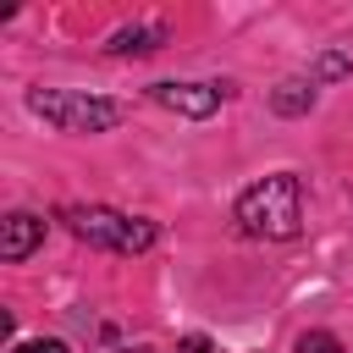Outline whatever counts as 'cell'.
<instances>
[{"instance_id": "obj_2", "label": "cell", "mask_w": 353, "mask_h": 353, "mask_svg": "<svg viewBox=\"0 0 353 353\" xmlns=\"http://www.w3.org/2000/svg\"><path fill=\"white\" fill-rule=\"evenodd\" d=\"M28 110L44 116L55 132H105V127L121 121L116 99H99V94H83V88H33Z\"/></svg>"}, {"instance_id": "obj_1", "label": "cell", "mask_w": 353, "mask_h": 353, "mask_svg": "<svg viewBox=\"0 0 353 353\" xmlns=\"http://www.w3.org/2000/svg\"><path fill=\"white\" fill-rule=\"evenodd\" d=\"M237 226L248 232V237H270V243H281V237H298V226H303V188H298V176H265V182H254L243 199H237Z\"/></svg>"}, {"instance_id": "obj_10", "label": "cell", "mask_w": 353, "mask_h": 353, "mask_svg": "<svg viewBox=\"0 0 353 353\" xmlns=\"http://www.w3.org/2000/svg\"><path fill=\"white\" fill-rule=\"evenodd\" d=\"M342 72H347L342 55H325V61H320V77H342Z\"/></svg>"}, {"instance_id": "obj_7", "label": "cell", "mask_w": 353, "mask_h": 353, "mask_svg": "<svg viewBox=\"0 0 353 353\" xmlns=\"http://www.w3.org/2000/svg\"><path fill=\"white\" fill-rule=\"evenodd\" d=\"M154 39H160V28H121L110 39V50L116 55H143V50H154Z\"/></svg>"}, {"instance_id": "obj_5", "label": "cell", "mask_w": 353, "mask_h": 353, "mask_svg": "<svg viewBox=\"0 0 353 353\" xmlns=\"http://www.w3.org/2000/svg\"><path fill=\"white\" fill-rule=\"evenodd\" d=\"M39 243H44V221H39V215L17 210V215L0 221V254H6V259H28Z\"/></svg>"}, {"instance_id": "obj_12", "label": "cell", "mask_w": 353, "mask_h": 353, "mask_svg": "<svg viewBox=\"0 0 353 353\" xmlns=\"http://www.w3.org/2000/svg\"><path fill=\"white\" fill-rule=\"evenodd\" d=\"M121 353H154V347H121Z\"/></svg>"}, {"instance_id": "obj_8", "label": "cell", "mask_w": 353, "mask_h": 353, "mask_svg": "<svg viewBox=\"0 0 353 353\" xmlns=\"http://www.w3.org/2000/svg\"><path fill=\"white\" fill-rule=\"evenodd\" d=\"M298 353H342V342L331 331H303L298 336Z\"/></svg>"}, {"instance_id": "obj_9", "label": "cell", "mask_w": 353, "mask_h": 353, "mask_svg": "<svg viewBox=\"0 0 353 353\" xmlns=\"http://www.w3.org/2000/svg\"><path fill=\"white\" fill-rule=\"evenodd\" d=\"M11 353H66V342H55V336H39V342H17Z\"/></svg>"}, {"instance_id": "obj_6", "label": "cell", "mask_w": 353, "mask_h": 353, "mask_svg": "<svg viewBox=\"0 0 353 353\" xmlns=\"http://www.w3.org/2000/svg\"><path fill=\"white\" fill-rule=\"evenodd\" d=\"M270 105H276L281 116H298V110L314 105V88H309V83H281V88L270 94Z\"/></svg>"}, {"instance_id": "obj_11", "label": "cell", "mask_w": 353, "mask_h": 353, "mask_svg": "<svg viewBox=\"0 0 353 353\" xmlns=\"http://www.w3.org/2000/svg\"><path fill=\"white\" fill-rule=\"evenodd\" d=\"M182 353H210V336H182Z\"/></svg>"}, {"instance_id": "obj_4", "label": "cell", "mask_w": 353, "mask_h": 353, "mask_svg": "<svg viewBox=\"0 0 353 353\" xmlns=\"http://www.w3.org/2000/svg\"><path fill=\"white\" fill-rule=\"evenodd\" d=\"M149 94H154V105L182 110V116H210L221 105V88H204V83H154Z\"/></svg>"}, {"instance_id": "obj_3", "label": "cell", "mask_w": 353, "mask_h": 353, "mask_svg": "<svg viewBox=\"0 0 353 353\" xmlns=\"http://www.w3.org/2000/svg\"><path fill=\"white\" fill-rule=\"evenodd\" d=\"M66 221L83 243L110 248V254H143L154 243V221H138V215H121L105 204H77V210H66Z\"/></svg>"}]
</instances>
